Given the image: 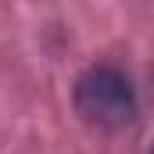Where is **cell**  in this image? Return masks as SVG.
Listing matches in <instances>:
<instances>
[{
  "label": "cell",
  "instance_id": "obj_1",
  "mask_svg": "<svg viewBox=\"0 0 154 154\" xmlns=\"http://www.w3.org/2000/svg\"><path fill=\"white\" fill-rule=\"evenodd\" d=\"M72 100L82 122L97 129H122L140 111L133 79L115 65H90L72 86Z\"/></svg>",
  "mask_w": 154,
  "mask_h": 154
},
{
  "label": "cell",
  "instance_id": "obj_2",
  "mask_svg": "<svg viewBox=\"0 0 154 154\" xmlns=\"http://www.w3.org/2000/svg\"><path fill=\"white\" fill-rule=\"evenodd\" d=\"M151 154H154V151H151Z\"/></svg>",
  "mask_w": 154,
  "mask_h": 154
}]
</instances>
